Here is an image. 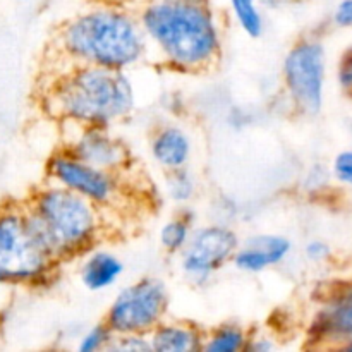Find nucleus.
Listing matches in <instances>:
<instances>
[{"instance_id":"obj_15","label":"nucleus","mask_w":352,"mask_h":352,"mask_svg":"<svg viewBox=\"0 0 352 352\" xmlns=\"http://www.w3.org/2000/svg\"><path fill=\"white\" fill-rule=\"evenodd\" d=\"M151 351L155 352H192L203 349V333L188 323H165L155 327L150 333Z\"/></svg>"},{"instance_id":"obj_23","label":"nucleus","mask_w":352,"mask_h":352,"mask_svg":"<svg viewBox=\"0 0 352 352\" xmlns=\"http://www.w3.org/2000/svg\"><path fill=\"white\" fill-rule=\"evenodd\" d=\"M330 253H332V250L322 239H313L305 246V256L313 263H322V261L329 260Z\"/></svg>"},{"instance_id":"obj_19","label":"nucleus","mask_w":352,"mask_h":352,"mask_svg":"<svg viewBox=\"0 0 352 352\" xmlns=\"http://www.w3.org/2000/svg\"><path fill=\"white\" fill-rule=\"evenodd\" d=\"M165 189L172 201L189 203L196 195V181L186 168L170 170L165 177Z\"/></svg>"},{"instance_id":"obj_3","label":"nucleus","mask_w":352,"mask_h":352,"mask_svg":"<svg viewBox=\"0 0 352 352\" xmlns=\"http://www.w3.org/2000/svg\"><path fill=\"white\" fill-rule=\"evenodd\" d=\"M48 107L78 127H109L131 116L136 95L126 71L74 64L54 85Z\"/></svg>"},{"instance_id":"obj_9","label":"nucleus","mask_w":352,"mask_h":352,"mask_svg":"<svg viewBox=\"0 0 352 352\" xmlns=\"http://www.w3.org/2000/svg\"><path fill=\"white\" fill-rule=\"evenodd\" d=\"M47 175L52 184L62 186L85 196L100 208L113 203L120 191L117 174L86 164L72 155L67 148L52 155L47 165Z\"/></svg>"},{"instance_id":"obj_22","label":"nucleus","mask_w":352,"mask_h":352,"mask_svg":"<svg viewBox=\"0 0 352 352\" xmlns=\"http://www.w3.org/2000/svg\"><path fill=\"white\" fill-rule=\"evenodd\" d=\"M332 174L342 184L352 186V150L337 155L332 164Z\"/></svg>"},{"instance_id":"obj_18","label":"nucleus","mask_w":352,"mask_h":352,"mask_svg":"<svg viewBox=\"0 0 352 352\" xmlns=\"http://www.w3.org/2000/svg\"><path fill=\"white\" fill-rule=\"evenodd\" d=\"M229 3L241 30L251 38L261 36V33H263V16H261L256 0H229Z\"/></svg>"},{"instance_id":"obj_7","label":"nucleus","mask_w":352,"mask_h":352,"mask_svg":"<svg viewBox=\"0 0 352 352\" xmlns=\"http://www.w3.org/2000/svg\"><path fill=\"white\" fill-rule=\"evenodd\" d=\"M284 85L292 105L306 116L322 110L325 95L327 57L318 40H301L289 50L284 60Z\"/></svg>"},{"instance_id":"obj_31","label":"nucleus","mask_w":352,"mask_h":352,"mask_svg":"<svg viewBox=\"0 0 352 352\" xmlns=\"http://www.w3.org/2000/svg\"><path fill=\"white\" fill-rule=\"evenodd\" d=\"M344 347H346V349L352 351V340H349V342H347V344H344Z\"/></svg>"},{"instance_id":"obj_25","label":"nucleus","mask_w":352,"mask_h":352,"mask_svg":"<svg viewBox=\"0 0 352 352\" xmlns=\"http://www.w3.org/2000/svg\"><path fill=\"white\" fill-rule=\"evenodd\" d=\"M333 21L340 28L352 26V0H342L337 6L336 14H333Z\"/></svg>"},{"instance_id":"obj_20","label":"nucleus","mask_w":352,"mask_h":352,"mask_svg":"<svg viewBox=\"0 0 352 352\" xmlns=\"http://www.w3.org/2000/svg\"><path fill=\"white\" fill-rule=\"evenodd\" d=\"M113 339V333L110 332L109 327L105 323L93 327L88 332L82 333L79 339L78 351L81 352H98V351H109L110 342Z\"/></svg>"},{"instance_id":"obj_8","label":"nucleus","mask_w":352,"mask_h":352,"mask_svg":"<svg viewBox=\"0 0 352 352\" xmlns=\"http://www.w3.org/2000/svg\"><path fill=\"white\" fill-rule=\"evenodd\" d=\"M239 237L222 223L192 230L188 246L181 253V268L195 284L208 282L226 263L234 260Z\"/></svg>"},{"instance_id":"obj_2","label":"nucleus","mask_w":352,"mask_h":352,"mask_svg":"<svg viewBox=\"0 0 352 352\" xmlns=\"http://www.w3.org/2000/svg\"><path fill=\"white\" fill-rule=\"evenodd\" d=\"M62 52L74 64L127 71L143 60L148 38L140 17L117 7H96L78 14L58 34Z\"/></svg>"},{"instance_id":"obj_1","label":"nucleus","mask_w":352,"mask_h":352,"mask_svg":"<svg viewBox=\"0 0 352 352\" xmlns=\"http://www.w3.org/2000/svg\"><path fill=\"white\" fill-rule=\"evenodd\" d=\"M140 23L165 64L177 71H203L222 50L220 28L206 3L153 0L143 7Z\"/></svg>"},{"instance_id":"obj_14","label":"nucleus","mask_w":352,"mask_h":352,"mask_svg":"<svg viewBox=\"0 0 352 352\" xmlns=\"http://www.w3.org/2000/svg\"><path fill=\"white\" fill-rule=\"evenodd\" d=\"M124 274V263L110 251L95 250L85 258L79 277L82 285L89 291H105L112 287Z\"/></svg>"},{"instance_id":"obj_30","label":"nucleus","mask_w":352,"mask_h":352,"mask_svg":"<svg viewBox=\"0 0 352 352\" xmlns=\"http://www.w3.org/2000/svg\"><path fill=\"white\" fill-rule=\"evenodd\" d=\"M6 282H7V278H6V274H3V272H2V268H0V285H2V284H6Z\"/></svg>"},{"instance_id":"obj_11","label":"nucleus","mask_w":352,"mask_h":352,"mask_svg":"<svg viewBox=\"0 0 352 352\" xmlns=\"http://www.w3.org/2000/svg\"><path fill=\"white\" fill-rule=\"evenodd\" d=\"M67 150L86 164L112 174L124 170L131 160L126 144L107 127L98 126L79 127V134L69 143Z\"/></svg>"},{"instance_id":"obj_29","label":"nucleus","mask_w":352,"mask_h":352,"mask_svg":"<svg viewBox=\"0 0 352 352\" xmlns=\"http://www.w3.org/2000/svg\"><path fill=\"white\" fill-rule=\"evenodd\" d=\"M172 2H184V3H206L208 0H172Z\"/></svg>"},{"instance_id":"obj_28","label":"nucleus","mask_w":352,"mask_h":352,"mask_svg":"<svg viewBox=\"0 0 352 352\" xmlns=\"http://www.w3.org/2000/svg\"><path fill=\"white\" fill-rule=\"evenodd\" d=\"M261 2L268 7H278V6H284V3L291 2V0H261Z\"/></svg>"},{"instance_id":"obj_12","label":"nucleus","mask_w":352,"mask_h":352,"mask_svg":"<svg viewBox=\"0 0 352 352\" xmlns=\"http://www.w3.org/2000/svg\"><path fill=\"white\" fill-rule=\"evenodd\" d=\"M292 243L277 234H260L253 236L237 248L234 254V265L246 274H260L272 267L280 265L291 254Z\"/></svg>"},{"instance_id":"obj_21","label":"nucleus","mask_w":352,"mask_h":352,"mask_svg":"<svg viewBox=\"0 0 352 352\" xmlns=\"http://www.w3.org/2000/svg\"><path fill=\"white\" fill-rule=\"evenodd\" d=\"M109 351L148 352L151 351V346L148 336H143V333H129V336H113Z\"/></svg>"},{"instance_id":"obj_5","label":"nucleus","mask_w":352,"mask_h":352,"mask_svg":"<svg viewBox=\"0 0 352 352\" xmlns=\"http://www.w3.org/2000/svg\"><path fill=\"white\" fill-rule=\"evenodd\" d=\"M57 260L38 243L26 220V210L9 206L0 212V268L7 282L36 284Z\"/></svg>"},{"instance_id":"obj_26","label":"nucleus","mask_w":352,"mask_h":352,"mask_svg":"<svg viewBox=\"0 0 352 352\" xmlns=\"http://www.w3.org/2000/svg\"><path fill=\"white\" fill-rule=\"evenodd\" d=\"M329 174L330 172H327L323 167H313L311 172L308 174V177H306V189H318L322 188V186H325L330 177Z\"/></svg>"},{"instance_id":"obj_13","label":"nucleus","mask_w":352,"mask_h":352,"mask_svg":"<svg viewBox=\"0 0 352 352\" xmlns=\"http://www.w3.org/2000/svg\"><path fill=\"white\" fill-rule=\"evenodd\" d=\"M151 157L167 172L186 168L192 153L191 138L179 126H162L151 138Z\"/></svg>"},{"instance_id":"obj_4","label":"nucleus","mask_w":352,"mask_h":352,"mask_svg":"<svg viewBox=\"0 0 352 352\" xmlns=\"http://www.w3.org/2000/svg\"><path fill=\"white\" fill-rule=\"evenodd\" d=\"M24 210L31 232L57 261L88 251L102 230L98 205L52 182Z\"/></svg>"},{"instance_id":"obj_24","label":"nucleus","mask_w":352,"mask_h":352,"mask_svg":"<svg viewBox=\"0 0 352 352\" xmlns=\"http://www.w3.org/2000/svg\"><path fill=\"white\" fill-rule=\"evenodd\" d=\"M339 82L346 93L352 96V47L347 48L339 64Z\"/></svg>"},{"instance_id":"obj_16","label":"nucleus","mask_w":352,"mask_h":352,"mask_svg":"<svg viewBox=\"0 0 352 352\" xmlns=\"http://www.w3.org/2000/svg\"><path fill=\"white\" fill-rule=\"evenodd\" d=\"M248 340H250V336H248V332L243 329V327L229 323V325L219 327V329L213 330L212 333L205 336L201 351H206V352L246 351Z\"/></svg>"},{"instance_id":"obj_17","label":"nucleus","mask_w":352,"mask_h":352,"mask_svg":"<svg viewBox=\"0 0 352 352\" xmlns=\"http://www.w3.org/2000/svg\"><path fill=\"white\" fill-rule=\"evenodd\" d=\"M192 234V226L191 220L186 219V217L179 215L170 219L168 222H165L162 226L160 234V244L167 253L172 254H181L184 251V248L188 246L189 239H191Z\"/></svg>"},{"instance_id":"obj_27","label":"nucleus","mask_w":352,"mask_h":352,"mask_svg":"<svg viewBox=\"0 0 352 352\" xmlns=\"http://www.w3.org/2000/svg\"><path fill=\"white\" fill-rule=\"evenodd\" d=\"M274 340L270 337H265V336H258V337H250L248 340V346L246 351H272L274 349Z\"/></svg>"},{"instance_id":"obj_6","label":"nucleus","mask_w":352,"mask_h":352,"mask_svg":"<svg viewBox=\"0 0 352 352\" xmlns=\"http://www.w3.org/2000/svg\"><path fill=\"white\" fill-rule=\"evenodd\" d=\"M168 309V291L158 278H141L116 296L105 315V325L113 336H148L164 322Z\"/></svg>"},{"instance_id":"obj_10","label":"nucleus","mask_w":352,"mask_h":352,"mask_svg":"<svg viewBox=\"0 0 352 352\" xmlns=\"http://www.w3.org/2000/svg\"><path fill=\"white\" fill-rule=\"evenodd\" d=\"M308 336L315 344L352 340V282L336 285L323 298L322 308L309 323Z\"/></svg>"}]
</instances>
